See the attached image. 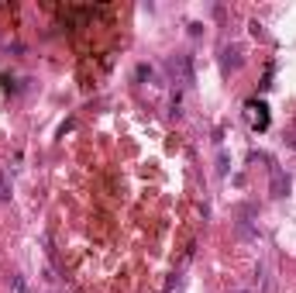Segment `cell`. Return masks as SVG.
<instances>
[{
    "instance_id": "obj_2",
    "label": "cell",
    "mask_w": 296,
    "mask_h": 293,
    "mask_svg": "<svg viewBox=\"0 0 296 293\" xmlns=\"http://www.w3.org/2000/svg\"><path fill=\"white\" fill-rule=\"evenodd\" d=\"M248 107L258 111V114L252 117V128H255V131H265V128H269V107H265L262 100H248Z\"/></svg>"
},
{
    "instance_id": "obj_3",
    "label": "cell",
    "mask_w": 296,
    "mask_h": 293,
    "mask_svg": "<svg viewBox=\"0 0 296 293\" xmlns=\"http://www.w3.org/2000/svg\"><path fill=\"white\" fill-rule=\"evenodd\" d=\"M241 62H245L241 45H227V48H224V69H241Z\"/></svg>"
},
{
    "instance_id": "obj_4",
    "label": "cell",
    "mask_w": 296,
    "mask_h": 293,
    "mask_svg": "<svg viewBox=\"0 0 296 293\" xmlns=\"http://www.w3.org/2000/svg\"><path fill=\"white\" fill-rule=\"evenodd\" d=\"M286 190H289V179L282 176L279 166H272V197H286Z\"/></svg>"
},
{
    "instance_id": "obj_6",
    "label": "cell",
    "mask_w": 296,
    "mask_h": 293,
    "mask_svg": "<svg viewBox=\"0 0 296 293\" xmlns=\"http://www.w3.org/2000/svg\"><path fill=\"white\" fill-rule=\"evenodd\" d=\"M227 166H231V162H227V152H220V159H217V173H227Z\"/></svg>"
},
{
    "instance_id": "obj_1",
    "label": "cell",
    "mask_w": 296,
    "mask_h": 293,
    "mask_svg": "<svg viewBox=\"0 0 296 293\" xmlns=\"http://www.w3.org/2000/svg\"><path fill=\"white\" fill-rule=\"evenodd\" d=\"M169 76L179 86H193V56H186V52L172 56L169 59Z\"/></svg>"
},
{
    "instance_id": "obj_7",
    "label": "cell",
    "mask_w": 296,
    "mask_h": 293,
    "mask_svg": "<svg viewBox=\"0 0 296 293\" xmlns=\"http://www.w3.org/2000/svg\"><path fill=\"white\" fill-rule=\"evenodd\" d=\"M138 79H152V66L141 62V66H138Z\"/></svg>"
},
{
    "instance_id": "obj_5",
    "label": "cell",
    "mask_w": 296,
    "mask_h": 293,
    "mask_svg": "<svg viewBox=\"0 0 296 293\" xmlns=\"http://www.w3.org/2000/svg\"><path fill=\"white\" fill-rule=\"evenodd\" d=\"M11 197V183H7V176L0 173V200H7Z\"/></svg>"
}]
</instances>
